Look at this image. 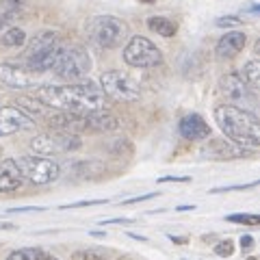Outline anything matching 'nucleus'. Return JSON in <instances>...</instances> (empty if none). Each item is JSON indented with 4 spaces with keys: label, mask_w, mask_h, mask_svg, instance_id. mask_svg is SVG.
<instances>
[{
    "label": "nucleus",
    "mask_w": 260,
    "mask_h": 260,
    "mask_svg": "<svg viewBox=\"0 0 260 260\" xmlns=\"http://www.w3.org/2000/svg\"><path fill=\"white\" fill-rule=\"evenodd\" d=\"M35 98L48 109L68 111V113H91L107 109V95L102 89L91 83H72V85H42L35 91Z\"/></svg>",
    "instance_id": "1"
},
{
    "label": "nucleus",
    "mask_w": 260,
    "mask_h": 260,
    "mask_svg": "<svg viewBox=\"0 0 260 260\" xmlns=\"http://www.w3.org/2000/svg\"><path fill=\"white\" fill-rule=\"evenodd\" d=\"M215 121L228 139L241 145V148L256 150L260 145L258 117L251 111L234 107V104H221L215 109Z\"/></svg>",
    "instance_id": "2"
},
{
    "label": "nucleus",
    "mask_w": 260,
    "mask_h": 260,
    "mask_svg": "<svg viewBox=\"0 0 260 260\" xmlns=\"http://www.w3.org/2000/svg\"><path fill=\"white\" fill-rule=\"evenodd\" d=\"M59 52H61V42H59V37H56V32H52V30L39 32L28 44V50H26L28 70L39 72V74H42V72H50Z\"/></svg>",
    "instance_id": "3"
},
{
    "label": "nucleus",
    "mask_w": 260,
    "mask_h": 260,
    "mask_svg": "<svg viewBox=\"0 0 260 260\" xmlns=\"http://www.w3.org/2000/svg\"><path fill=\"white\" fill-rule=\"evenodd\" d=\"M89 39L98 46L104 48V50H113V48L121 46V42L128 35V26L115 15H98L89 22L87 26Z\"/></svg>",
    "instance_id": "4"
},
{
    "label": "nucleus",
    "mask_w": 260,
    "mask_h": 260,
    "mask_svg": "<svg viewBox=\"0 0 260 260\" xmlns=\"http://www.w3.org/2000/svg\"><path fill=\"white\" fill-rule=\"evenodd\" d=\"M89 70H91V59L89 54L78 46H61V52L56 56V61L52 65V72L63 80H70V83H78L83 80Z\"/></svg>",
    "instance_id": "5"
},
{
    "label": "nucleus",
    "mask_w": 260,
    "mask_h": 260,
    "mask_svg": "<svg viewBox=\"0 0 260 260\" xmlns=\"http://www.w3.org/2000/svg\"><path fill=\"white\" fill-rule=\"evenodd\" d=\"M18 167L24 180L32 184H50L61 176L59 162L52 160L50 156H42V154H30V156L18 158Z\"/></svg>",
    "instance_id": "6"
},
{
    "label": "nucleus",
    "mask_w": 260,
    "mask_h": 260,
    "mask_svg": "<svg viewBox=\"0 0 260 260\" xmlns=\"http://www.w3.org/2000/svg\"><path fill=\"white\" fill-rule=\"evenodd\" d=\"M80 148V139L76 133H65V130H54V133L37 135L30 141V150L42 156H59V154H68Z\"/></svg>",
    "instance_id": "7"
},
{
    "label": "nucleus",
    "mask_w": 260,
    "mask_h": 260,
    "mask_svg": "<svg viewBox=\"0 0 260 260\" xmlns=\"http://www.w3.org/2000/svg\"><path fill=\"white\" fill-rule=\"evenodd\" d=\"M100 87H102L104 95H111L113 100H119V102H135V100H139V95H141L139 83L117 70L104 72L100 76Z\"/></svg>",
    "instance_id": "8"
},
{
    "label": "nucleus",
    "mask_w": 260,
    "mask_h": 260,
    "mask_svg": "<svg viewBox=\"0 0 260 260\" xmlns=\"http://www.w3.org/2000/svg\"><path fill=\"white\" fill-rule=\"evenodd\" d=\"M124 61L130 68H156L162 63V52L143 35H135L124 48Z\"/></svg>",
    "instance_id": "9"
},
{
    "label": "nucleus",
    "mask_w": 260,
    "mask_h": 260,
    "mask_svg": "<svg viewBox=\"0 0 260 260\" xmlns=\"http://www.w3.org/2000/svg\"><path fill=\"white\" fill-rule=\"evenodd\" d=\"M221 91L225 95V100L230 104H234V107L245 109L247 104L256 102L254 89L247 87V83L239 74H228L225 78H221Z\"/></svg>",
    "instance_id": "10"
},
{
    "label": "nucleus",
    "mask_w": 260,
    "mask_h": 260,
    "mask_svg": "<svg viewBox=\"0 0 260 260\" xmlns=\"http://www.w3.org/2000/svg\"><path fill=\"white\" fill-rule=\"evenodd\" d=\"M35 124V119H30L26 113L18 107H0V137L20 133Z\"/></svg>",
    "instance_id": "11"
},
{
    "label": "nucleus",
    "mask_w": 260,
    "mask_h": 260,
    "mask_svg": "<svg viewBox=\"0 0 260 260\" xmlns=\"http://www.w3.org/2000/svg\"><path fill=\"white\" fill-rule=\"evenodd\" d=\"M0 83H5L7 87H11V89L32 87V85H35V72L22 70L20 65L3 63V65H0Z\"/></svg>",
    "instance_id": "12"
},
{
    "label": "nucleus",
    "mask_w": 260,
    "mask_h": 260,
    "mask_svg": "<svg viewBox=\"0 0 260 260\" xmlns=\"http://www.w3.org/2000/svg\"><path fill=\"white\" fill-rule=\"evenodd\" d=\"M245 44H247L245 32L243 30H230L217 42L215 52H217L219 59H232V56H237L243 48H245Z\"/></svg>",
    "instance_id": "13"
},
{
    "label": "nucleus",
    "mask_w": 260,
    "mask_h": 260,
    "mask_svg": "<svg viewBox=\"0 0 260 260\" xmlns=\"http://www.w3.org/2000/svg\"><path fill=\"white\" fill-rule=\"evenodd\" d=\"M26 182L24 176L18 167V160L13 158H5L0 162V193H7V191H15Z\"/></svg>",
    "instance_id": "14"
},
{
    "label": "nucleus",
    "mask_w": 260,
    "mask_h": 260,
    "mask_svg": "<svg viewBox=\"0 0 260 260\" xmlns=\"http://www.w3.org/2000/svg\"><path fill=\"white\" fill-rule=\"evenodd\" d=\"M180 135L184 137V139L189 141H200V139H206V137L210 135V128L208 124L204 121V117L198 115V113H191V115H186L180 119Z\"/></svg>",
    "instance_id": "15"
},
{
    "label": "nucleus",
    "mask_w": 260,
    "mask_h": 260,
    "mask_svg": "<svg viewBox=\"0 0 260 260\" xmlns=\"http://www.w3.org/2000/svg\"><path fill=\"white\" fill-rule=\"evenodd\" d=\"M83 115H85L87 128H93V130H115L119 126L117 117H113L111 113H107L104 109L91 111V113H83Z\"/></svg>",
    "instance_id": "16"
},
{
    "label": "nucleus",
    "mask_w": 260,
    "mask_h": 260,
    "mask_svg": "<svg viewBox=\"0 0 260 260\" xmlns=\"http://www.w3.org/2000/svg\"><path fill=\"white\" fill-rule=\"evenodd\" d=\"M7 22H0V44L7 48H18L26 44V32L20 26H5Z\"/></svg>",
    "instance_id": "17"
},
{
    "label": "nucleus",
    "mask_w": 260,
    "mask_h": 260,
    "mask_svg": "<svg viewBox=\"0 0 260 260\" xmlns=\"http://www.w3.org/2000/svg\"><path fill=\"white\" fill-rule=\"evenodd\" d=\"M5 260H61V258H56L54 254H50V251H46L42 247H22V249L11 251Z\"/></svg>",
    "instance_id": "18"
},
{
    "label": "nucleus",
    "mask_w": 260,
    "mask_h": 260,
    "mask_svg": "<svg viewBox=\"0 0 260 260\" xmlns=\"http://www.w3.org/2000/svg\"><path fill=\"white\" fill-rule=\"evenodd\" d=\"M148 26H150V30H154L160 37H174L176 30H178V24L174 20H169V18H162V15H154V18H150Z\"/></svg>",
    "instance_id": "19"
},
{
    "label": "nucleus",
    "mask_w": 260,
    "mask_h": 260,
    "mask_svg": "<svg viewBox=\"0 0 260 260\" xmlns=\"http://www.w3.org/2000/svg\"><path fill=\"white\" fill-rule=\"evenodd\" d=\"M241 78L247 83V87H251L256 91L258 83H260V63H258V59H251V61H247L245 65H243Z\"/></svg>",
    "instance_id": "20"
},
{
    "label": "nucleus",
    "mask_w": 260,
    "mask_h": 260,
    "mask_svg": "<svg viewBox=\"0 0 260 260\" xmlns=\"http://www.w3.org/2000/svg\"><path fill=\"white\" fill-rule=\"evenodd\" d=\"M18 109H22L30 119H35V115L37 117L44 115L48 107H46L44 102H39L35 95H32V98H20V100H18Z\"/></svg>",
    "instance_id": "21"
},
{
    "label": "nucleus",
    "mask_w": 260,
    "mask_h": 260,
    "mask_svg": "<svg viewBox=\"0 0 260 260\" xmlns=\"http://www.w3.org/2000/svg\"><path fill=\"white\" fill-rule=\"evenodd\" d=\"M72 260H107V258H104L100 251H93V249H78V251H74Z\"/></svg>",
    "instance_id": "22"
},
{
    "label": "nucleus",
    "mask_w": 260,
    "mask_h": 260,
    "mask_svg": "<svg viewBox=\"0 0 260 260\" xmlns=\"http://www.w3.org/2000/svg\"><path fill=\"white\" fill-rule=\"evenodd\" d=\"M228 221H234V223H249V225H258V215H230Z\"/></svg>",
    "instance_id": "23"
},
{
    "label": "nucleus",
    "mask_w": 260,
    "mask_h": 260,
    "mask_svg": "<svg viewBox=\"0 0 260 260\" xmlns=\"http://www.w3.org/2000/svg\"><path fill=\"white\" fill-rule=\"evenodd\" d=\"M215 254H217V256H232V254H234L232 241H230V239H225V241L219 243V245H215Z\"/></svg>",
    "instance_id": "24"
},
{
    "label": "nucleus",
    "mask_w": 260,
    "mask_h": 260,
    "mask_svg": "<svg viewBox=\"0 0 260 260\" xmlns=\"http://www.w3.org/2000/svg\"><path fill=\"white\" fill-rule=\"evenodd\" d=\"M237 24H239V18H232V15L217 20V26H237Z\"/></svg>",
    "instance_id": "25"
},
{
    "label": "nucleus",
    "mask_w": 260,
    "mask_h": 260,
    "mask_svg": "<svg viewBox=\"0 0 260 260\" xmlns=\"http://www.w3.org/2000/svg\"><path fill=\"white\" fill-rule=\"evenodd\" d=\"M107 200H89V202H78V204H72V206H63V208H76V206H95V204H104Z\"/></svg>",
    "instance_id": "26"
},
{
    "label": "nucleus",
    "mask_w": 260,
    "mask_h": 260,
    "mask_svg": "<svg viewBox=\"0 0 260 260\" xmlns=\"http://www.w3.org/2000/svg\"><path fill=\"white\" fill-rule=\"evenodd\" d=\"M150 198H156V193H148V195H139V198H130L126 200L124 204H135V202H143V200H150Z\"/></svg>",
    "instance_id": "27"
},
{
    "label": "nucleus",
    "mask_w": 260,
    "mask_h": 260,
    "mask_svg": "<svg viewBox=\"0 0 260 260\" xmlns=\"http://www.w3.org/2000/svg\"><path fill=\"white\" fill-rule=\"evenodd\" d=\"M251 245H254V239H251V237H243L241 239V247L243 249H249Z\"/></svg>",
    "instance_id": "28"
},
{
    "label": "nucleus",
    "mask_w": 260,
    "mask_h": 260,
    "mask_svg": "<svg viewBox=\"0 0 260 260\" xmlns=\"http://www.w3.org/2000/svg\"><path fill=\"white\" fill-rule=\"evenodd\" d=\"M0 3L7 5V7H20V5L24 3V0H0Z\"/></svg>",
    "instance_id": "29"
},
{
    "label": "nucleus",
    "mask_w": 260,
    "mask_h": 260,
    "mask_svg": "<svg viewBox=\"0 0 260 260\" xmlns=\"http://www.w3.org/2000/svg\"><path fill=\"white\" fill-rule=\"evenodd\" d=\"M141 3H154V0H141Z\"/></svg>",
    "instance_id": "30"
}]
</instances>
